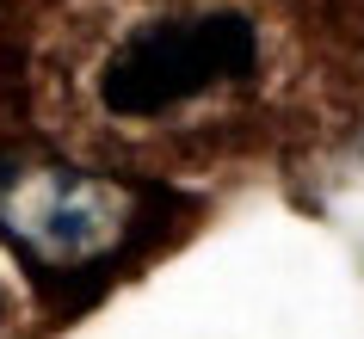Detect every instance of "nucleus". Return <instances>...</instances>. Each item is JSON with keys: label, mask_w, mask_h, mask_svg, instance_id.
Returning <instances> with one entry per match:
<instances>
[{"label": "nucleus", "mask_w": 364, "mask_h": 339, "mask_svg": "<svg viewBox=\"0 0 364 339\" xmlns=\"http://www.w3.org/2000/svg\"><path fill=\"white\" fill-rule=\"evenodd\" d=\"M136 222V191L50 154L0 161V235L38 265H93Z\"/></svg>", "instance_id": "f257e3e1"}, {"label": "nucleus", "mask_w": 364, "mask_h": 339, "mask_svg": "<svg viewBox=\"0 0 364 339\" xmlns=\"http://www.w3.org/2000/svg\"><path fill=\"white\" fill-rule=\"evenodd\" d=\"M253 68V25L235 13H204V19H167L112 50V62L99 68V99L117 117H154L173 112L179 99H198L241 80Z\"/></svg>", "instance_id": "f03ea898"}]
</instances>
